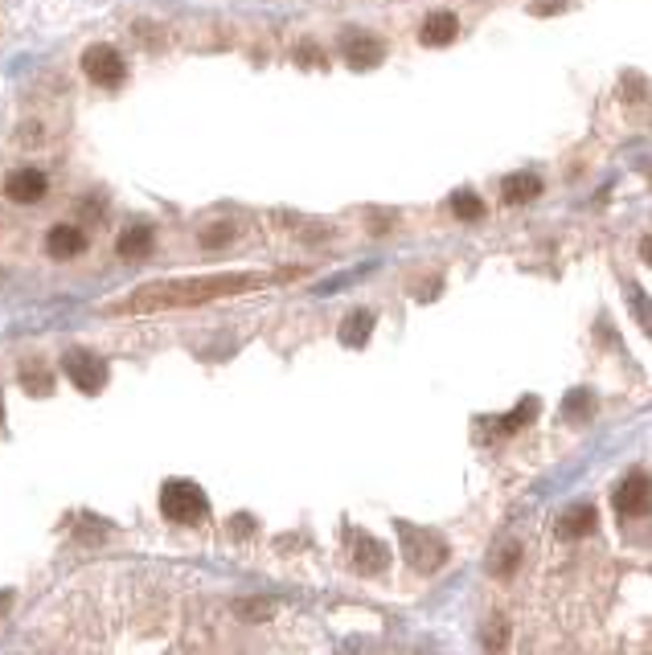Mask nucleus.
<instances>
[{
    "label": "nucleus",
    "mask_w": 652,
    "mask_h": 655,
    "mask_svg": "<svg viewBox=\"0 0 652 655\" xmlns=\"http://www.w3.org/2000/svg\"><path fill=\"white\" fill-rule=\"evenodd\" d=\"M627 303H632V311H636V319H640V328L652 336V299L632 283V287H627Z\"/></svg>",
    "instance_id": "a211bd4d"
},
{
    "label": "nucleus",
    "mask_w": 652,
    "mask_h": 655,
    "mask_svg": "<svg viewBox=\"0 0 652 655\" xmlns=\"http://www.w3.org/2000/svg\"><path fill=\"white\" fill-rule=\"evenodd\" d=\"M455 33H460V21H455L452 13H431L427 21H423L419 37H423V45H447V41H455Z\"/></svg>",
    "instance_id": "f8f14e48"
},
{
    "label": "nucleus",
    "mask_w": 652,
    "mask_h": 655,
    "mask_svg": "<svg viewBox=\"0 0 652 655\" xmlns=\"http://www.w3.org/2000/svg\"><path fill=\"white\" fill-rule=\"evenodd\" d=\"M652 508V483L648 475H627L616 488V512L619 516H648Z\"/></svg>",
    "instance_id": "423d86ee"
},
{
    "label": "nucleus",
    "mask_w": 652,
    "mask_h": 655,
    "mask_svg": "<svg viewBox=\"0 0 652 655\" xmlns=\"http://www.w3.org/2000/svg\"><path fill=\"white\" fill-rule=\"evenodd\" d=\"M0 418H5V406H0Z\"/></svg>",
    "instance_id": "bb28decb"
},
{
    "label": "nucleus",
    "mask_w": 652,
    "mask_h": 655,
    "mask_svg": "<svg viewBox=\"0 0 652 655\" xmlns=\"http://www.w3.org/2000/svg\"><path fill=\"white\" fill-rule=\"evenodd\" d=\"M558 8H566V5H562V0H537L534 13H542V16H545V13H558Z\"/></svg>",
    "instance_id": "393cba45"
},
{
    "label": "nucleus",
    "mask_w": 652,
    "mask_h": 655,
    "mask_svg": "<svg viewBox=\"0 0 652 655\" xmlns=\"http://www.w3.org/2000/svg\"><path fill=\"white\" fill-rule=\"evenodd\" d=\"M595 524H599V512H595V504H570L566 512L558 516V524H554V529H558L562 540H578V537H586Z\"/></svg>",
    "instance_id": "9d476101"
},
{
    "label": "nucleus",
    "mask_w": 652,
    "mask_h": 655,
    "mask_svg": "<svg viewBox=\"0 0 652 655\" xmlns=\"http://www.w3.org/2000/svg\"><path fill=\"white\" fill-rule=\"evenodd\" d=\"M21 385H25L29 393H37V398H46V393H50V377H46V373H25V377H21Z\"/></svg>",
    "instance_id": "aec40b11"
},
{
    "label": "nucleus",
    "mask_w": 652,
    "mask_h": 655,
    "mask_svg": "<svg viewBox=\"0 0 652 655\" xmlns=\"http://www.w3.org/2000/svg\"><path fill=\"white\" fill-rule=\"evenodd\" d=\"M353 565L357 573H382L390 565V549L370 532H353Z\"/></svg>",
    "instance_id": "6e6552de"
},
{
    "label": "nucleus",
    "mask_w": 652,
    "mask_h": 655,
    "mask_svg": "<svg viewBox=\"0 0 652 655\" xmlns=\"http://www.w3.org/2000/svg\"><path fill=\"white\" fill-rule=\"evenodd\" d=\"M513 565H517V545H509V549H504V553L496 557V565H493V569H496V573H509Z\"/></svg>",
    "instance_id": "b1692460"
},
{
    "label": "nucleus",
    "mask_w": 652,
    "mask_h": 655,
    "mask_svg": "<svg viewBox=\"0 0 652 655\" xmlns=\"http://www.w3.org/2000/svg\"><path fill=\"white\" fill-rule=\"evenodd\" d=\"M62 365H66V377H70V381H75L83 393H99L103 385H107V365H103L95 352L70 348L66 357H62Z\"/></svg>",
    "instance_id": "20e7f679"
},
{
    "label": "nucleus",
    "mask_w": 652,
    "mask_h": 655,
    "mask_svg": "<svg viewBox=\"0 0 652 655\" xmlns=\"http://www.w3.org/2000/svg\"><path fill=\"white\" fill-rule=\"evenodd\" d=\"M382 57H386V49H382V41L370 37V33H353V37H345V62L353 66V70H373Z\"/></svg>",
    "instance_id": "1a4fd4ad"
},
{
    "label": "nucleus",
    "mask_w": 652,
    "mask_h": 655,
    "mask_svg": "<svg viewBox=\"0 0 652 655\" xmlns=\"http://www.w3.org/2000/svg\"><path fill=\"white\" fill-rule=\"evenodd\" d=\"M640 258H644V262H648V267H652V234H648V237H644V242H640Z\"/></svg>",
    "instance_id": "a878e982"
},
{
    "label": "nucleus",
    "mask_w": 652,
    "mask_h": 655,
    "mask_svg": "<svg viewBox=\"0 0 652 655\" xmlns=\"http://www.w3.org/2000/svg\"><path fill=\"white\" fill-rule=\"evenodd\" d=\"M534 414H537V398L521 401V406L513 409V414H509V418H504V422H501V430H517V426H521V422H529V418H534Z\"/></svg>",
    "instance_id": "6ab92c4d"
},
{
    "label": "nucleus",
    "mask_w": 652,
    "mask_h": 655,
    "mask_svg": "<svg viewBox=\"0 0 652 655\" xmlns=\"http://www.w3.org/2000/svg\"><path fill=\"white\" fill-rule=\"evenodd\" d=\"M46 188H50V180H46V172L37 168H17L9 180H5V196L17 205H37L46 196Z\"/></svg>",
    "instance_id": "0eeeda50"
},
{
    "label": "nucleus",
    "mask_w": 652,
    "mask_h": 655,
    "mask_svg": "<svg viewBox=\"0 0 652 655\" xmlns=\"http://www.w3.org/2000/svg\"><path fill=\"white\" fill-rule=\"evenodd\" d=\"M116 250L124 254V258H144V254L152 250V229H144V226H136V229H127V234H119V242H116Z\"/></svg>",
    "instance_id": "2eb2a0df"
},
{
    "label": "nucleus",
    "mask_w": 652,
    "mask_h": 655,
    "mask_svg": "<svg viewBox=\"0 0 652 655\" xmlns=\"http://www.w3.org/2000/svg\"><path fill=\"white\" fill-rule=\"evenodd\" d=\"M275 283V275H209V278H185V283H157V287H140L127 303H116L119 311H157V307H198V303L222 299V295H242L255 287Z\"/></svg>",
    "instance_id": "f257e3e1"
},
{
    "label": "nucleus",
    "mask_w": 652,
    "mask_h": 655,
    "mask_svg": "<svg viewBox=\"0 0 652 655\" xmlns=\"http://www.w3.org/2000/svg\"><path fill=\"white\" fill-rule=\"evenodd\" d=\"M160 512L173 524H198L206 516V491L193 479H168L160 488Z\"/></svg>",
    "instance_id": "f03ea898"
},
{
    "label": "nucleus",
    "mask_w": 652,
    "mask_h": 655,
    "mask_svg": "<svg viewBox=\"0 0 652 655\" xmlns=\"http://www.w3.org/2000/svg\"><path fill=\"white\" fill-rule=\"evenodd\" d=\"M537 193H542V180H537L534 172H513V176H504V185H501V196L509 205H525V201H534Z\"/></svg>",
    "instance_id": "ddd939ff"
},
{
    "label": "nucleus",
    "mask_w": 652,
    "mask_h": 655,
    "mask_svg": "<svg viewBox=\"0 0 652 655\" xmlns=\"http://www.w3.org/2000/svg\"><path fill=\"white\" fill-rule=\"evenodd\" d=\"M83 70H87V78L99 82V86H119L127 66H124V57H119L116 45H91L83 54Z\"/></svg>",
    "instance_id": "39448f33"
},
{
    "label": "nucleus",
    "mask_w": 652,
    "mask_h": 655,
    "mask_svg": "<svg viewBox=\"0 0 652 655\" xmlns=\"http://www.w3.org/2000/svg\"><path fill=\"white\" fill-rule=\"evenodd\" d=\"M452 213L460 221H476V217H484V205H480L476 193H468V188H464V193L452 196Z\"/></svg>",
    "instance_id": "f3484780"
},
{
    "label": "nucleus",
    "mask_w": 652,
    "mask_h": 655,
    "mask_svg": "<svg viewBox=\"0 0 652 655\" xmlns=\"http://www.w3.org/2000/svg\"><path fill=\"white\" fill-rule=\"evenodd\" d=\"M591 409H595V401H591V393H586V389L566 393V406H562L566 422H586V418H591Z\"/></svg>",
    "instance_id": "dca6fc26"
},
{
    "label": "nucleus",
    "mask_w": 652,
    "mask_h": 655,
    "mask_svg": "<svg viewBox=\"0 0 652 655\" xmlns=\"http://www.w3.org/2000/svg\"><path fill=\"white\" fill-rule=\"evenodd\" d=\"M398 537H402V553L414 569L431 573L447 561V545L435 537V532H423V529H411V524H398Z\"/></svg>",
    "instance_id": "7ed1b4c3"
},
{
    "label": "nucleus",
    "mask_w": 652,
    "mask_h": 655,
    "mask_svg": "<svg viewBox=\"0 0 652 655\" xmlns=\"http://www.w3.org/2000/svg\"><path fill=\"white\" fill-rule=\"evenodd\" d=\"M370 332H373V316H370V311H353V316L341 324V340L353 344V348H362V344L370 340Z\"/></svg>",
    "instance_id": "4468645a"
},
{
    "label": "nucleus",
    "mask_w": 652,
    "mask_h": 655,
    "mask_svg": "<svg viewBox=\"0 0 652 655\" xmlns=\"http://www.w3.org/2000/svg\"><path fill=\"white\" fill-rule=\"evenodd\" d=\"M226 242H230V226H209L201 234V246H226Z\"/></svg>",
    "instance_id": "412c9836"
},
{
    "label": "nucleus",
    "mask_w": 652,
    "mask_h": 655,
    "mask_svg": "<svg viewBox=\"0 0 652 655\" xmlns=\"http://www.w3.org/2000/svg\"><path fill=\"white\" fill-rule=\"evenodd\" d=\"M83 246H87V234L75 226H54L50 237H46V250L54 258H75V254H83Z\"/></svg>",
    "instance_id": "9b49d317"
},
{
    "label": "nucleus",
    "mask_w": 652,
    "mask_h": 655,
    "mask_svg": "<svg viewBox=\"0 0 652 655\" xmlns=\"http://www.w3.org/2000/svg\"><path fill=\"white\" fill-rule=\"evenodd\" d=\"M484 647H504V622H488V635H484Z\"/></svg>",
    "instance_id": "5701e85b"
},
{
    "label": "nucleus",
    "mask_w": 652,
    "mask_h": 655,
    "mask_svg": "<svg viewBox=\"0 0 652 655\" xmlns=\"http://www.w3.org/2000/svg\"><path fill=\"white\" fill-rule=\"evenodd\" d=\"M296 62H300V66H324V54H321L316 45H300V49H296Z\"/></svg>",
    "instance_id": "4be33fe9"
}]
</instances>
